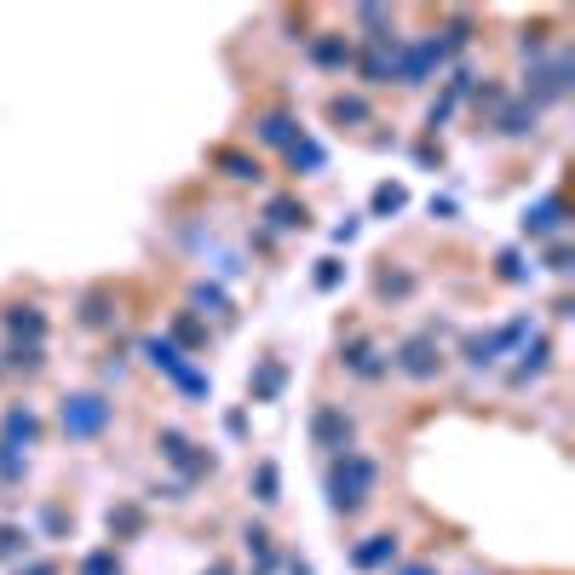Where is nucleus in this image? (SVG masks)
<instances>
[{
  "label": "nucleus",
  "mask_w": 575,
  "mask_h": 575,
  "mask_svg": "<svg viewBox=\"0 0 575 575\" xmlns=\"http://www.w3.org/2000/svg\"><path fill=\"white\" fill-rule=\"evenodd\" d=\"M374 478H380V466H374V460L357 455V449H340L334 466H328V501H334V512H357V506L368 501Z\"/></svg>",
  "instance_id": "nucleus-1"
},
{
  "label": "nucleus",
  "mask_w": 575,
  "mask_h": 575,
  "mask_svg": "<svg viewBox=\"0 0 575 575\" xmlns=\"http://www.w3.org/2000/svg\"><path fill=\"white\" fill-rule=\"evenodd\" d=\"M58 426H64V437H98L110 426V403L98 391H75V397H64V409H58Z\"/></svg>",
  "instance_id": "nucleus-2"
},
{
  "label": "nucleus",
  "mask_w": 575,
  "mask_h": 575,
  "mask_svg": "<svg viewBox=\"0 0 575 575\" xmlns=\"http://www.w3.org/2000/svg\"><path fill=\"white\" fill-rule=\"evenodd\" d=\"M138 351H144V357H150V363H156L179 391H190V397H207V374H196V368L184 363V351H179L173 340H144Z\"/></svg>",
  "instance_id": "nucleus-3"
},
{
  "label": "nucleus",
  "mask_w": 575,
  "mask_h": 575,
  "mask_svg": "<svg viewBox=\"0 0 575 575\" xmlns=\"http://www.w3.org/2000/svg\"><path fill=\"white\" fill-rule=\"evenodd\" d=\"M437 64H443V41H414V46L397 52V69H391V75H397V81H409V87H420Z\"/></svg>",
  "instance_id": "nucleus-4"
},
{
  "label": "nucleus",
  "mask_w": 575,
  "mask_h": 575,
  "mask_svg": "<svg viewBox=\"0 0 575 575\" xmlns=\"http://www.w3.org/2000/svg\"><path fill=\"white\" fill-rule=\"evenodd\" d=\"M161 455L173 460V466H179V472H184L190 483L213 472V455H202V449H196V443H190L184 432H161Z\"/></svg>",
  "instance_id": "nucleus-5"
},
{
  "label": "nucleus",
  "mask_w": 575,
  "mask_h": 575,
  "mask_svg": "<svg viewBox=\"0 0 575 575\" xmlns=\"http://www.w3.org/2000/svg\"><path fill=\"white\" fill-rule=\"evenodd\" d=\"M311 437H317V449H334V455H340L345 443H351V414L334 409V403H322V409L311 414Z\"/></svg>",
  "instance_id": "nucleus-6"
},
{
  "label": "nucleus",
  "mask_w": 575,
  "mask_h": 575,
  "mask_svg": "<svg viewBox=\"0 0 575 575\" xmlns=\"http://www.w3.org/2000/svg\"><path fill=\"white\" fill-rule=\"evenodd\" d=\"M437 345H432V334H414V340H403V351H397V368L409 374V380H432L437 374Z\"/></svg>",
  "instance_id": "nucleus-7"
},
{
  "label": "nucleus",
  "mask_w": 575,
  "mask_h": 575,
  "mask_svg": "<svg viewBox=\"0 0 575 575\" xmlns=\"http://www.w3.org/2000/svg\"><path fill=\"white\" fill-rule=\"evenodd\" d=\"M351 564H357V570H386V564H397V535H368L363 547L351 552Z\"/></svg>",
  "instance_id": "nucleus-8"
},
{
  "label": "nucleus",
  "mask_w": 575,
  "mask_h": 575,
  "mask_svg": "<svg viewBox=\"0 0 575 575\" xmlns=\"http://www.w3.org/2000/svg\"><path fill=\"white\" fill-rule=\"evenodd\" d=\"M294 138H299V121H294V115H282V110L259 115V144H276V150H288Z\"/></svg>",
  "instance_id": "nucleus-9"
},
{
  "label": "nucleus",
  "mask_w": 575,
  "mask_h": 575,
  "mask_svg": "<svg viewBox=\"0 0 575 575\" xmlns=\"http://www.w3.org/2000/svg\"><path fill=\"white\" fill-rule=\"evenodd\" d=\"M35 432H41V420H35L29 409H6V420H0V443L18 449V443H35Z\"/></svg>",
  "instance_id": "nucleus-10"
},
{
  "label": "nucleus",
  "mask_w": 575,
  "mask_h": 575,
  "mask_svg": "<svg viewBox=\"0 0 575 575\" xmlns=\"http://www.w3.org/2000/svg\"><path fill=\"white\" fill-rule=\"evenodd\" d=\"M288 167H299V173H322V167H328V150H322L317 138L299 133L294 144H288Z\"/></svg>",
  "instance_id": "nucleus-11"
},
{
  "label": "nucleus",
  "mask_w": 575,
  "mask_h": 575,
  "mask_svg": "<svg viewBox=\"0 0 575 575\" xmlns=\"http://www.w3.org/2000/svg\"><path fill=\"white\" fill-rule=\"evenodd\" d=\"M6 328H12L23 345H41V340H46V317L35 311V305H18V311L6 317Z\"/></svg>",
  "instance_id": "nucleus-12"
},
{
  "label": "nucleus",
  "mask_w": 575,
  "mask_h": 575,
  "mask_svg": "<svg viewBox=\"0 0 575 575\" xmlns=\"http://www.w3.org/2000/svg\"><path fill=\"white\" fill-rule=\"evenodd\" d=\"M345 368H351V374H363V380H380V374H386V363H380V345L357 340L351 351H345Z\"/></svg>",
  "instance_id": "nucleus-13"
},
{
  "label": "nucleus",
  "mask_w": 575,
  "mask_h": 575,
  "mask_svg": "<svg viewBox=\"0 0 575 575\" xmlns=\"http://www.w3.org/2000/svg\"><path fill=\"white\" fill-rule=\"evenodd\" d=\"M282 386H288V368L276 363H259V374H253V403H271V397H282Z\"/></svg>",
  "instance_id": "nucleus-14"
},
{
  "label": "nucleus",
  "mask_w": 575,
  "mask_h": 575,
  "mask_svg": "<svg viewBox=\"0 0 575 575\" xmlns=\"http://www.w3.org/2000/svg\"><path fill=\"white\" fill-rule=\"evenodd\" d=\"M311 58H317L322 69H345L351 64V46H345V35H317V41H311Z\"/></svg>",
  "instance_id": "nucleus-15"
},
{
  "label": "nucleus",
  "mask_w": 575,
  "mask_h": 575,
  "mask_svg": "<svg viewBox=\"0 0 575 575\" xmlns=\"http://www.w3.org/2000/svg\"><path fill=\"white\" fill-rule=\"evenodd\" d=\"M265 219H271L276 230H294V225H305V207H299L294 196H271V207H265Z\"/></svg>",
  "instance_id": "nucleus-16"
},
{
  "label": "nucleus",
  "mask_w": 575,
  "mask_h": 575,
  "mask_svg": "<svg viewBox=\"0 0 575 575\" xmlns=\"http://www.w3.org/2000/svg\"><path fill=\"white\" fill-rule=\"evenodd\" d=\"M558 225H564V219H558V196H547V202H541V207L524 219L529 236H558Z\"/></svg>",
  "instance_id": "nucleus-17"
},
{
  "label": "nucleus",
  "mask_w": 575,
  "mask_h": 575,
  "mask_svg": "<svg viewBox=\"0 0 575 575\" xmlns=\"http://www.w3.org/2000/svg\"><path fill=\"white\" fill-rule=\"evenodd\" d=\"M219 173H230V179H259V161L253 156H242V150H219Z\"/></svg>",
  "instance_id": "nucleus-18"
},
{
  "label": "nucleus",
  "mask_w": 575,
  "mask_h": 575,
  "mask_svg": "<svg viewBox=\"0 0 575 575\" xmlns=\"http://www.w3.org/2000/svg\"><path fill=\"white\" fill-rule=\"evenodd\" d=\"M403 207H409V190H403V184H380V190H374V213H380V219L403 213Z\"/></svg>",
  "instance_id": "nucleus-19"
},
{
  "label": "nucleus",
  "mask_w": 575,
  "mask_h": 575,
  "mask_svg": "<svg viewBox=\"0 0 575 575\" xmlns=\"http://www.w3.org/2000/svg\"><path fill=\"white\" fill-rule=\"evenodd\" d=\"M23 552H29V529L0 524V564H12V558H23Z\"/></svg>",
  "instance_id": "nucleus-20"
},
{
  "label": "nucleus",
  "mask_w": 575,
  "mask_h": 575,
  "mask_svg": "<svg viewBox=\"0 0 575 575\" xmlns=\"http://www.w3.org/2000/svg\"><path fill=\"white\" fill-rule=\"evenodd\" d=\"M248 552H253V570H259V575L276 570V547H271V535H265V529H248Z\"/></svg>",
  "instance_id": "nucleus-21"
},
{
  "label": "nucleus",
  "mask_w": 575,
  "mask_h": 575,
  "mask_svg": "<svg viewBox=\"0 0 575 575\" xmlns=\"http://www.w3.org/2000/svg\"><path fill=\"white\" fill-rule=\"evenodd\" d=\"M81 575H121V558H115V547H98L81 558Z\"/></svg>",
  "instance_id": "nucleus-22"
},
{
  "label": "nucleus",
  "mask_w": 575,
  "mask_h": 575,
  "mask_svg": "<svg viewBox=\"0 0 575 575\" xmlns=\"http://www.w3.org/2000/svg\"><path fill=\"white\" fill-rule=\"evenodd\" d=\"M535 127V104H512V110H501V133H529Z\"/></svg>",
  "instance_id": "nucleus-23"
},
{
  "label": "nucleus",
  "mask_w": 575,
  "mask_h": 575,
  "mask_svg": "<svg viewBox=\"0 0 575 575\" xmlns=\"http://www.w3.org/2000/svg\"><path fill=\"white\" fill-rule=\"evenodd\" d=\"M253 489H259V501L271 506V501H282V495H276V489H282V478H276V466L271 460H259V472H253Z\"/></svg>",
  "instance_id": "nucleus-24"
},
{
  "label": "nucleus",
  "mask_w": 575,
  "mask_h": 575,
  "mask_svg": "<svg viewBox=\"0 0 575 575\" xmlns=\"http://www.w3.org/2000/svg\"><path fill=\"white\" fill-rule=\"evenodd\" d=\"M328 115H334V121H368V104H363V98H345V92H340V98H328Z\"/></svg>",
  "instance_id": "nucleus-25"
},
{
  "label": "nucleus",
  "mask_w": 575,
  "mask_h": 575,
  "mask_svg": "<svg viewBox=\"0 0 575 575\" xmlns=\"http://www.w3.org/2000/svg\"><path fill=\"white\" fill-rule=\"evenodd\" d=\"M541 368H547V340H535L524 351V363H518V374H512V380H529V374H541Z\"/></svg>",
  "instance_id": "nucleus-26"
},
{
  "label": "nucleus",
  "mask_w": 575,
  "mask_h": 575,
  "mask_svg": "<svg viewBox=\"0 0 575 575\" xmlns=\"http://www.w3.org/2000/svg\"><path fill=\"white\" fill-rule=\"evenodd\" d=\"M81 322L104 328V322H110V294H87V305H81Z\"/></svg>",
  "instance_id": "nucleus-27"
},
{
  "label": "nucleus",
  "mask_w": 575,
  "mask_h": 575,
  "mask_svg": "<svg viewBox=\"0 0 575 575\" xmlns=\"http://www.w3.org/2000/svg\"><path fill=\"white\" fill-rule=\"evenodd\" d=\"M173 340H179V345H190V351H196V345L207 340V328H202V322H196V317H179V322H173Z\"/></svg>",
  "instance_id": "nucleus-28"
},
{
  "label": "nucleus",
  "mask_w": 575,
  "mask_h": 575,
  "mask_svg": "<svg viewBox=\"0 0 575 575\" xmlns=\"http://www.w3.org/2000/svg\"><path fill=\"white\" fill-rule=\"evenodd\" d=\"M340 276H345L340 259H317V288H322V294H334V288H340Z\"/></svg>",
  "instance_id": "nucleus-29"
},
{
  "label": "nucleus",
  "mask_w": 575,
  "mask_h": 575,
  "mask_svg": "<svg viewBox=\"0 0 575 575\" xmlns=\"http://www.w3.org/2000/svg\"><path fill=\"white\" fill-rule=\"evenodd\" d=\"M6 363H12V368H29V374H35V368H41V345H12V351H6Z\"/></svg>",
  "instance_id": "nucleus-30"
},
{
  "label": "nucleus",
  "mask_w": 575,
  "mask_h": 575,
  "mask_svg": "<svg viewBox=\"0 0 575 575\" xmlns=\"http://www.w3.org/2000/svg\"><path fill=\"white\" fill-rule=\"evenodd\" d=\"M0 478H23V455L12 443H0Z\"/></svg>",
  "instance_id": "nucleus-31"
},
{
  "label": "nucleus",
  "mask_w": 575,
  "mask_h": 575,
  "mask_svg": "<svg viewBox=\"0 0 575 575\" xmlns=\"http://www.w3.org/2000/svg\"><path fill=\"white\" fill-rule=\"evenodd\" d=\"M196 305H207V311H225V294H219V288H207V282H202V288H196Z\"/></svg>",
  "instance_id": "nucleus-32"
},
{
  "label": "nucleus",
  "mask_w": 575,
  "mask_h": 575,
  "mask_svg": "<svg viewBox=\"0 0 575 575\" xmlns=\"http://www.w3.org/2000/svg\"><path fill=\"white\" fill-rule=\"evenodd\" d=\"M18 575H58V564H52V558H35V564H23Z\"/></svg>",
  "instance_id": "nucleus-33"
},
{
  "label": "nucleus",
  "mask_w": 575,
  "mask_h": 575,
  "mask_svg": "<svg viewBox=\"0 0 575 575\" xmlns=\"http://www.w3.org/2000/svg\"><path fill=\"white\" fill-rule=\"evenodd\" d=\"M397 575H432V564H403Z\"/></svg>",
  "instance_id": "nucleus-34"
},
{
  "label": "nucleus",
  "mask_w": 575,
  "mask_h": 575,
  "mask_svg": "<svg viewBox=\"0 0 575 575\" xmlns=\"http://www.w3.org/2000/svg\"><path fill=\"white\" fill-rule=\"evenodd\" d=\"M207 575H230V570H225V564H213V570H207Z\"/></svg>",
  "instance_id": "nucleus-35"
}]
</instances>
